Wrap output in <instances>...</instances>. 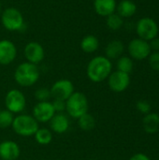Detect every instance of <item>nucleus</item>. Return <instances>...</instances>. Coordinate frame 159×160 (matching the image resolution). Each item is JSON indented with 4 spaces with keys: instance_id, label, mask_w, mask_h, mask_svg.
<instances>
[{
    "instance_id": "obj_1",
    "label": "nucleus",
    "mask_w": 159,
    "mask_h": 160,
    "mask_svg": "<svg viewBox=\"0 0 159 160\" xmlns=\"http://www.w3.org/2000/svg\"><path fill=\"white\" fill-rule=\"evenodd\" d=\"M112 72V64L110 59L103 55L92 58L86 68L87 78L93 82H101L108 79Z\"/></svg>"
},
{
    "instance_id": "obj_2",
    "label": "nucleus",
    "mask_w": 159,
    "mask_h": 160,
    "mask_svg": "<svg viewBox=\"0 0 159 160\" xmlns=\"http://www.w3.org/2000/svg\"><path fill=\"white\" fill-rule=\"evenodd\" d=\"M40 73L37 65L29 62L21 63L14 71V80L22 87H31L39 79Z\"/></svg>"
},
{
    "instance_id": "obj_3",
    "label": "nucleus",
    "mask_w": 159,
    "mask_h": 160,
    "mask_svg": "<svg viewBox=\"0 0 159 160\" xmlns=\"http://www.w3.org/2000/svg\"><path fill=\"white\" fill-rule=\"evenodd\" d=\"M11 128L18 136L31 137L39 128V123L30 114L20 113L14 116Z\"/></svg>"
},
{
    "instance_id": "obj_4",
    "label": "nucleus",
    "mask_w": 159,
    "mask_h": 160,
    "mask_svg": "<svg viewBox=\"0 0 159 160\" xmlns=\"http://www.w3.org/2000/svg\"><path fill=\"white\" fill-rule=\"evenodd\" d=\"M89 110V102L87 97L79 91H75L66 100L67 115L73 119H78L87 113Z\"/></svg>"
},
{
    "instance_id": "obj_5",
    "label": "nucleus",
    "mask_w": 159,
    "mask_h": 160,
    "mask_svg": "<svg viewBox=\"0 0 159 160\" xmlns=\"http://www.w3.org/2000/svg\"><path fill=\"white\" fill-rule=\"evenodd\" d=\"M3 26L11 32L20 31L24 27V19L22 12L16 8L9 7L1 13Z\"/></svg>"
},
{
    "instance_id": "obj_6",
    "label": "nucleus",
    "mask_w": 159,
    "mask_h": 160,
    "mask_svg": "<svg viewBox=\"0 0 159 160\" xmlns=\"http://www.w3.org/2000/svg\"><path fill=\"white\" fill-rule=\"evenodd\" d=\"M5 107L13 114L22 113L26 107V98L19 89H10L5 96Z\"/></svg>"
},
{
    "instance_id": "obj_7",
    "label": "nucleus",
    "mask_w": 159,
    "mask_h": 160,
    "mask_svg": "<svg viewBox=\"0 0 159 160\" xmlns=\"http://www.w3.org/2000/svg\"><path fill=\"white\" fill-rule=\"evenodd\" d=\"M158 24L150 17H143L137 22L136 32L140 38L150 41L158 35Z\"/></svg>"
},
{
    "instance_id": "obj_8",
    "label": "nucleus",
    "mask_w": 159,
    "mask_h": 160,
    "mask_svg": "<svg viewBox=\"0 0 159 160\" xmlns=\"http://www.w3.org/2000/svg\"><path fill=\"white\" fill-rule=\"evenodd\" d=\"M127 51L129 53V57L138 61L147 59L152 52L149 41H146L140 38H134L129 41Z\"/></svg>"
},
{
    "instance_id": "obj_9",
    "label": "nucleus",
    "mask_w": 159,
    "mask_h": 160,
    "mask_svg": "<svg viewBox=\"0 0 159 160\" xmlns=\"http://www.w3.org/2000/svg\"><path fill=\"white\" fill-rule=\"evenodd\" d=\"M52 98L67 100L74 92V84L67 79H60L56 81L50 88Z\"/></svg>"
},
{
    "instance_id": "obj_10",
    "label": "nucleus",
    "mask_w": 159,
    "mask_h": 160,
    "mask_svg": "<svg viewBox=\"0 0 159 160\" xmlns=\"http://www.w3.org/2000/svg\"><path fill=\"white\" fill-rule=\"evenodd\" d=\"M107 80L110 89L114 93H122L126 91L130 84L129 74L119 70L112 71Z\"/></svg>"
},
{
    "instance_id": "obj_11",
    "label": "nucleus",
    "mask_w": 159,
    "mask_h": 160,
    "mask_svg": "<svg viewBox=\"0 0 159 160\" xmlns=\"http://www.w3.org/2000/svg\"><path fill=\"white\" fill-rule=\"evenodd\" d=\"M55 111L52 104V101H41L37 102L32 111V116L38 123H49L55 114Z\"/></svg>"
},
{
    "instance_id": "obj_12",
    "label": "nucleus",
    "mask_w": 159,
    "mask_h": 160,
    "mask_svg": "<svg viewBox=\"0 0 159 160\" xmlns=\"http://www.w3.org/2000/svg\"><path fill=\"white\" fill-rule=\"evenodd\" d=\"M24 57L27 62L32 63L34 65H37L43 61L45 57V51L41 44L36 41L28 42L23 50Z\"/></svg>"
},
{
    "instance_id": "obj_13",
    "label": "nucleus",
    "mask_w": 159,
    "mask_h": 160,
    "mask_svg": "<svg viewBox=\"0 0 159 160\" xmlns=\"http://www.w3.org/2000/svg\"><path fill=\"white\" fill-rule=\"evenodd\" d=\"M17 56L15 44L8 39L0 40V65L7 66L11 64Z\"/></svg>"
},
{
    "instance_id": "obj_14",
    "label": "nucleus",
    "mask_w": 159,
    "mask_h": 160,
    "mask_svg": "<svg viewBox=\"0 0 159 160\" xmlns=\"http://www.w3.org/2000/svg\"><path fill=\"white\" fill-rule=\"evenodd\" d=\"M21 155V148L14 141L0 142V160H17Z\"/></svg>"
},
{
    "instance_id": "obj_15",
    "label": "nucleus",
    "mask_w": 159,
    "mask_h": 160,
    "mask_svg": "<svg viewBox=\"0 0 159 160\" xmlns=\"http://www.w3.org/2000/svg\"><path fill=\"white\" fill-rule=\"evenodd\" d=\"M50 124V129L52 133L56 134H64L66 133L69 127H70V121L68 116L64 112H58L53 115V117L49 122Z\"/></svg>"
},
{
    "instance_id": "obj_16",
    "label": "nucleus",
    "mask_w": 159,
    "mask_h": 160,
    "mask_svg": "<svg viewBox=\"0 0 159 160\" xmlns=\"http://www.w3.org/2000/svg\"><path fill=\"white\" fill-rule=\"evenodd\" d=\"M116 0H94V8L97 15L107 17L116 10Z\"/></svg>"
},
{
    "instance_id": "obj_17",
    "label": "nucleus",
    "mask_w": 159,
    "mask_h": 160,
    "mask_svg": "<svg viewBox=\"0 0 159 160\" xmlns=\"http://www.w3.org/2000/svg\"><path fill=\"white\" fill-rule=\"evenodd\" d=\"M125 51V45L124 43L119 39H114L110 41L106 48H105V56L110 59H118L122 56L123 52Z\"/></svg>"
},
{
    "instance_id": "obj_18",
    "label": "nucleus",
    "mask_w": 159,
    "mask_h": 160,
    "mask_svg": "<svg viewBox=\"0 0 159 160\" xmlns=\"http://www.w3.org/2000/svg\"><path fill=\"white\" fill-rule=\"evenodd\" d=\"M143 129L148 134H155L159 130V114L157 112H149L142 119Z\"/></svg>"
},
{
    "instance_id": "obj_19",
    "label": "nucleus",
    "mask_w": 159,
    "mask_h": 160,
    "mask_svg": "<svg viewBox=\"0 0 159 160\" xmlns=\"http://www.w3.org/2000/svg\"><path fill=\"white\" fill-rule=\"evenodd\" d=\"M117 14L124 18L132 17L137 11V5L131 0H122L116 6Z\"/></svg>"
},
{
    "instance_id": "obj_20",
    "label": "nucleus",
    "mask_w": 159,
    "mask_h": 160,
    "mask_svg": "<svg viewBox=\"0 0 159 160\" xmlns=\"http://www.w3.org/2000/svg\"><path fill=\"white\" fill-rule=\"evenodd\" d=\"M81 49L86 53L95 52L99 47V40L94 35H87L81 40Z\"/></svg>"
},
{
    "instance_id": "obj_21",
    "label": "nucleus",
    "mask_w": 159,
    "mask_h": 160,
    "mask_svg": "<svg viewBox=\"0 0 159 160\" xmlns=\"http://www.w3.org/2000/svg\"><path fill=\"white\" fill-rule=\"evenodd\" d=\"M34 139L39 145H48L53 140V135L51 129L46 128H39L34 135Z\"/></svg>"
},
{
    "instance_id": "obj_22",
    "label": "nucleus",
    "mask_w": 159,
    "mask_h": 160,
    "mask_svg": "<svg viewBox=\"0 0 159 160\" xmlns=\"http://www.w3.org/2000/svg\"><path fill=\"white\" fill-rule=\"evenodd\" d=\"M77 120H78V126H79L80 129L84 131V132H88V131L93 130L95 128L96 123H97L95 117L89 112L83 114L82 116H81Z\"/></svg>"
},
{
    "instance_id": "obj_23",
    "label": "nucleus",
    "mask_w": 159,
    "mask_h": 160,
    "mask_svg": "<svg viewBox=\"0 0 159 160\" xmlns=\"http://www.w3.org/2000/svg\"><path fill=\"white\" fill-rule=\"evenodd\" d=\"M116 67H117V70L130 74L134 68L133 59L130 58L129 56H121L117 59Z\"/></svg>"
},
{
    "instance_id": "obj_24",
    "label": "nucleus",
    "mask_w": 159,
    "mask_h": 160,
    "mask_svg": "<svg viewBox=\"0 0 159 160\" xmlns=\"http://www.w3.org/2000/svg\"><path fill=\"white\" fill-rule=\"evenodd\" d=\"M106 18H107L106 19V24H107L108 28L112 30V31L119 30L124 24L123 18L120 15H118L117 13H115V12L109 15V16H107Z\"/></svg>"
},
{
    "instance_id": "obj_25",
    "label": "nucleus",
    "mask_w": 159,
    "mask_h": 160,
    "mask_svg": "<svg viewBox=\"0 0 159 160\" xmlns=\"http://www.w3.org/2000/svg\"><path fill=\"white\" fill-rule=\"evenodd\" d=\"M14 119V114L7 110L0 111V128L6 129L11 128L12 122Z\"/></svg>"
},
{
    "instance_id": "obj_26",
    "label": "nucleus",
    "mask_w": 159,
    "mask_h": 160,
    "mask_svg": "<svg viewBox=\"0 0 159 160\" xmlns=\"http://www.w3.org/2000/svg\"><path fill=\"white\" fill-rule=\"evenodd\" d=\"M35 98L36 100H37V102H41V101H50V99L52 98V95H51V91L49 88L46 87H40L37 88L35 91Z\"/></svg>"
},
{
    "instance_id": "obj_27",
    "label": "nucleus",
    "mask_w": 159,
    "mask_h": 160,
    "mask_svg": "<svg viewBox=\"0 0 159 160\" xmlns=\"http://www.w3.org/2000/svg\"><path fill=\"white\" fill-rule=\"evenodd\" d=\"M136 109L138 112H140L142 114H147L149 112H151V105L148 101L146 100H139L137 103H136Z\"/></svg>"
},
{
    "instance_id": "obj_28",
    "label": "nucleus",
    "mask_w": 159,
    "mask_h": 160,
    "mask_svg": "<svg viewBox=\"0 0 159 160\" xmlns=\"http://www.w3.org/2000/svg\"><path fill=\"white\" fill-rule=\"evenodd\" d=\"M149 65L152 69L159 71V52H153L148 57Z\"/></svg>"
},
{
    "instance_id": "obj_29",
    "label": "nucleus",
    "mask_w": 159,
    "mask_h": 160,
    "mask_svg": "<svg viewBox=\"0 0 159 160\" xmlns=\"http://www.w3.org/2000/svg\"><path fill=\"white\" fill-rule=\"evenodd\" d=\"M52 104L53 106V109L56 113L58 112H66V101L61 99H53L52 101Z\"/></svg>"
},
{
    "instance_id": "obj_30",
    "label": "nucleus",
    "mask_w": 159,
    "mask_h": 160,
    "mask_svg": "<svg viewBox=\"0 0 159 160\" xmlns=\"http://www.w3.org/2000/svg\"><path fill=\"white\" fill-rule=\"evenodd\" d=\"M149 44H150V47H151V50L154 51V52H159V38L157 37L155 38L154 39L150 40L149 41Z\"/></svg>"
},
{
    "instance_id": "obj_31",
    "label": "nucleus",
    "mask_w": 159,
    "mask_h": 160,
    "mask_svg": "<svg viewBox=\"0 0 159 160\" xmlns=\"http://www.w3.org/2000/svg\"><path fill=\"white\" fill-rule=\"evenodd\" d=\"M129 160H151V158L143 153H137V154L133 155L129 158Z\"/></svg>"
},
{
    "instance_id": "obj_32",
    "label": "nucleus",
    "mask_w": 159,
    "mask_h": 160,
    "mask_svg": "<svg viewBox=\"0 0 159 160\" xmlns=\"http://www.w3.org/2000/svg\"><path fill=\"white\" fill-rule=\"evenodd\" d=\"M1 10H2V5H1V2H0V15H1Z\"/></svg>"
},
{
    "instance_id": "obj_33",
    "label": "nucleus",
    "mask_w": 159,
    "mask_h": 160,
    "mask_svg": "<svg viewBox=\"0 0 159 160\" xmlns=\"http://www.w3.org/2000/svg\"><path fill=\"white\" fill-rule=\"evenodd\" d=\"M0 111H1V108H0Z\"/></svg>"
}]
</instances>
